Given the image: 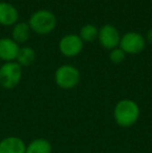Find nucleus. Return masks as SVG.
Returning a JSON list of instances; mask_svg holds the SVG:
<instances>
[{"label":"nucleus","mask_w":152,"mask_h":153,"mask_svg":"<svg viewBox=\"0 0 152 153\" xmlns=\"http://www.w3.org/2000/svg\"><path fill=\"white\" fill-rule=\"evenodd\" d=\"M141 115L139 104L131 99H122L114 108V119L120 127L128 128L138 122Z\"/></svg>","instance_id":"f257e3e1"},{"label":"nucleus","mask_w":152,"mask_h":153,"mask_svg":"<svg viewBox=\"0 0 152 153\" xmlns=\"http://www.w3.org/2000/svg\"><path fill=\"white\" fill-rule=\"evenodd\" d=\"M28 25L33 31L38 34H48L56 27V17L48 10H39L29 18Z\"/></svg>","instance_id":"f03ea898"},{"label":"nucleus","mask_w":152,"mask_h":153,"mask_svg":"<svg viewBox=\"0 0 152 153\" xmlns=\"http://www.w3.org/2000/svg\"><path fill=\"white\" fill-rule=\"evenodd\" d=\"M54 80L57 87L63 90L74 89L80 81V72L72 65H62L55 71Z\"/></svg>","instance_id":"7ed1b4c3"},{"label":"nucleus","mask_w":152,"mask_h":153,"mask_svg":"<svg viewBox=\"0 0 152 153\" xmlns=\"http://www.w3.org/2000/svg\"><path fill=\"white\" fill-rule=\"evenodd\" d=\"M22 78V69L17 62H6L0 67V85L12 90L19 85Z\"/></svg>","instance_id":"20e7f679"},{"label":"nucleus","mask_w":152,"mask_h":153,"mask_svg":"<svg viewBox=\"0 0 152 153\" xmlns=\"http://www.w3.org/2000/svg\"><path fill=\"white\" fill-rule=\"evenodd\" d=\"M146 40L136 31H128L121 36L119 48H121L126 54H138L145 49Z\"/></svg>","instance_id":"39448f33"},{"label":"nucleus","mask_w":152,"mask_h":153,"mask_svg":"<svg viewBox=\"0 0 152 153\" xmlns=\"http://www.w3.org/2000/svg\"><path fill=\"white\" fill-rule=\"evenodd\" d=\"M83 49V42L78 34H67L59 42V50L67 57H74L80 54Z\"/></svg>","instance_id":"423d86ee"},{"label":"nucleus","mask_w":152,"mask_h":153,"mask_svg":"<svg viewBox=\"0 0 152 153\" xmlns=\"http://www.w3.org/2000/svg\"><path fill=\"white\" fill-rule=\"evenodd\" d=\"M98 41L100 45L103 48L108 50H113V49L119 47L121 36L119 33V30L110 24H105L100 27L98 30Z\"/></svg>","instance_id":"0eeeda50"},{"label":"nucleus","mask_w":152,"mask_h":153,"mask_svg":"<svg viewBox=\"0 0 152 153\" xmlns=\"http://www.w3.org/2000/svg\"><path fill=\"white\" fill-rule=\"evenodd\" d=\"M19 44L10 38L0 39V59L6 62H14L19 52Z\"/></svg>","instance_id":"6e6552de"},{"label":"nucleus","mask_w":152,"mask_h":153,"mask_svg":"<svg viewBox=\"0 0 152 153\" xmlns=\"http://www.w3.org/2000/svg\"><path fill=\"white\" fill-rule=\"evenodd\" d=\"M18 19L19 13L14 4L6 1H0V24L4 26L15 25Z\"/></svg>","instance_id":"1a4fd4ad"},{"label":"nucleus","mask_w":152,"mask_h":153,"mask_svg":"<svg viewBox=\"0 0 152 153\" xmlns=\"http://www.w3.org/2000/svg\"><path fill=\"white\" fill-rule=\"evenodd\" d=\"M26 144L18 137H7L0 142V153H25Z\"/></svg>","instance_id":"9d476101"},{"label":"nucleus","mask_w":152,"mask_h":153,"mask_svg":"<svg viewBox=\"0 0 152 153\" xmlns=\"http://www.w3.org/2000/svg\"><path fill=\"white\" fill-rule=\"evenodd\" d=\"M31 29L27 22H18L14 25L12 31V39L18 44L25 43L30 38Z\"/></svg>","instance_id":"9b49d317"},{"label":"nucleus","mask_w":152,"mask_h":153,"mask_svg":"<svg viewBox=\"0 0 152 153\" xmlns=\"http://www.w3.org/2000/svg\"><path fill=\"white\" fill-rule=\"evenodd\" d=\"M52 145L46 139H36L26 145L25 153H51Z\"/></svg>","instance_id":"f8f14e48"},{"label":"nucleus","mask_w":152,"mask_h":153,"mask_svg":"<svg viewBox=\"0 0 152 153\" xmlns=\"http://www.w3.org/2000/svg\"><path fill=\"white\" fill-rule=\"evenodd\" d=\"M17 62L21 67H28L35 62L36 59V51L31 47L24 46L19 49L18 55H17Z\"/></svg>","instance_id":"ddd939ff"},{"label":"nucleus","mask_w":152,"mask_h":153,"mask_svg":"<svg viewBox=\"0 0 152 153\" xmlns=\"http://www.w3.org/2000/svg\"><path fill=\"white\" fill-rule=\"evenodd\" d=\"M98 30L99 29L93 24H85L80 28L79 38L83 43H92L98 38Z\"/></svg>","instance_id":"4468645a"},{"label":"nucleus","mask_w":152,"mask_h":153,"mask_svg":"<svg viewBox=\"0 0 152 153\" xmlns=\"http://www.w3.org/2000/svg\"><path fill=\"white\" fill-rule=\"evenodd\" d=\"M126 57V53L122 50L121 48L117 47V48L110 50V61L113 62V64H122L124 62Z\"/></svg>","instance_id":"2eb2a0df"},{"label":"nucleus","mask_w":152,"mask_h":153,"mask_svg":"<svg viewBox=\"0 0 152 153\" xmlns=\"http://www.w3.org/2000/svg\"><path fill=\"white\" fill-rule=\"evenodd\" d=\"M146 39H147V41L150 43V44H152V28H150L148 31H147Z\"/></svg>","instance_id":"dca6fc26"}]
</instances>
